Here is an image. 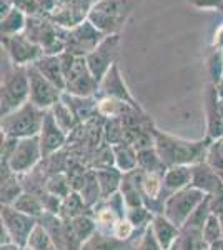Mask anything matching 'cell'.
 <instances>
[{
  "label": "cell",
  "instance_id": "obj_1",
  "mask_svg": "<svg viewBox=\"0 0 223 250\" xmlns=\"http://www.w3.org/2000/svg\"><path fill=\"white\" fill-rule=\"evenodd\" d=\"M210 144H212L210 139L190 142V140L178 139L168 134H162L155 128V148L162 162L168 168L177 167V165L192 167V165L205 162Z\"/></svg>",
  "mask_w": 223,
  "mask_h": 250
},
{
  "label": "cell",
  "instance_id": "obj_2",
  "mask_svg": "<svg viewBox=\"0 0 223 250\" xmlns=\"http://www.w3.org/2000/svg\"><path fill=\"white\" fill-rule=\"evenodd\" d=\"M45 112L47 110H42L28 100L17 110L2 117V124H0L2 134L7 137H14V139L37 137L42 130Z\"/></svg>",
  "mask_w": 223,
  "mask_h": 250
},
{
  "label": "cell",
  "instance_id": "obj_3",
  "mask_svg": "<svg viewBox=\"0 0 223 250\" xmlns=\"http://www.w3.org/2000/svg\"><path fill=\"white\" fill-rule=\"evenodd\" d=\"M128 0H100L88 12V20L105 35H117L130 14Z\"/></svg>",
  "mask_w": 223,
  "mask_h": 250
},
{
  "label": "cell",
  "instance_id": "obj_4",
  "mask_svg": "<svg viewBox=\"0 0 223 250\" xmlns=\"http://www.w3.org/2000/svg\"><path fill=\"white\" fill-rule=\"evenodd\" d=\"M30 100V83H28L27 67H17L7 72L2 79V94H0V114L7 115L17 110Z\"/></svg>",
  "mask_w": 223,
  "mask_h": 250
},
{
  "label": "cell",
  "instance_id": "obj_5",
  "mask_svg": "<svg viewBox=\"0 0 223 250\" xmlns=\"http://www.w3.org/2000/svg\"><path fill=\"white\" fill-rule=\"evenodd\" d=\"M206 193L198 190L195 187H186L183 190H178L168 197L163 204V215L175 224L178 229H182L188 222L190 217L195 213V210L205 202Z\"/></svg>",
  "mask_w": 223,
  "mask_h": 250
},
{
  "label": "cell",
  "instance_id": "obj_6",
  "mask_svg": "<svg viewBox=\"0 0 223 250\" xmlns=\"http://www.w3.org/2000/svg\"><path fill=\"white\" fill-rule=\"evenodd\" d=\"M107 37L103 32H100L90 20H85L80 25H77L75 29H70L65 32V52L77 57H87L88 54H92L97 47L100 45V42Z\"/></svg>",
  "mask_w": 223,
  "mask_h": 250
},
{
  "label": "cell",
  "instance_id": "obj_7",
  "mask_svg": "<svg viewBox=\"0 0 223 250\" xmlns=\"http://www.w3.org/2000/svg\"><path fill=\"white\" fill-rule=\"evenodd\" d=\"M37 219L23 212H19L12 205H2V227L10 235L12 244L19 249H25L32 232L37 227Z\"/></svg>",
  "mask_w": 223,
  "mask_h": 250
},
{
  "label": "cell",
  "instance_id": "obj_8",
  "mask_svg": "<svg viewBox=\"0 0 223 250\" xmlns=\"http://www.w3.org/2000/svg\"><path fill=\"white\" fill-rule=\"evenodd\" d=\"M28 83H30V102L35 104L42 110H50L57 102L62 100V94L59 87H55L48 79L35 68L34 63L27 65Z\"/></svg>",
  "mask_w": 223,
  "mask_h": 250
},
{
  "label": "cell",
  "instance_id": "obj_9",
  "mask_svg": "<svg viewBox=\"0 0 223 250\" xmlns=\"http://www.w3.org/2000/svg\"><path fill=\"white\" fill-rule=\"evenodd\" d=\"M119 42H120V35H107L100 45L88 54L87 57V65L90 68L92 75L97 79V82H102L105 75L108 74V70L115 65V55L119 50Z\"/></svg>",
  "mask_w": 223,
  "mask_h": 250
},
{
  "label": "cell",
  "instance_id": "obj_10",
  "mask_svg": "<svg viewBox=\"0 0 223 250\" xmlns=\"http://www.w3.org/2000/svg\"><path fill=\"white\" fill-rule=\"evenodd\" d=\"M40 159H43V155H42L39 135L28 137V139H19L17 147H15L9 164L2 165V167H9L12 173L20 175V173L32 170L40 162Z\"/></svg>",
  "mask_w": 223,
  "mask_h": 250
},
{
  "label": "cell",
  "instance_id": "obj_11",
  "mask_svg": "<svg viewBox=\"0 0 223 250\" xmlns=\"http://www.w3.org/2000/svg\"><path fill=\"white\" fill-rule=\"evenodd\" d=\"M2 42L9 52L12 62L17 67H27L37 62L43 55V48L30 40L25 34H19L14 37H2Z\"/></svg>",
  "mask_w": 223,
  "mask_h": 250
},
{
  "label": "cell",
  "instance_id": "obj_12",
  "mask_svg": "<svg viewBox=\"0 0 223 250\" xmlns=\"http://www.w3.org/2000/svg\"><path fill=\"white\" fill-rule=\"evenodd\" d=\"M88 12L90 7L85 5L82 0H59L50 12V20L57 27L70 30L87 20Z\"/></svg>",
  "mask_w": 223,
  "mask_h": 250
},
{
  "label": "cell",
  "instance_id": "obj_13",
  "mask_svg": "<svg viewBox=\"0 0 223 250\" xmlns=\"http://www.w3.org/2000/svg\"><path fill=\"white\" fill-rule=\"evenodd\" d=\"M39 140H40V147H42L43 159L55 154L67 140V134L60 128V125L57 124L55 117L50 110L45 112V119H43L42 130L39 134Z\"/></svg>",
  "mask_w": 223,
  "mask_h": 250
},
{
  "label": "cell",
  "instance_id": "obj_14",
  "mask_svg": "<svg viewBox=\"0 0 223 250\" xmlns=\"http://www.w3.org/2000/svg\"><path fill=\"white\" fill-rule=\"evenodd\" d=\"M97 95H100L102 99H105V97H110V99L123 100V102L130 104L132 107L142 110V107L135 102V100H133L132 94L128 92L127 85H125V82H123V79H122L119 65H117V63L110 68V70H108V74L105 75L103 80L100 82L99 94H97Z\"/></svg>",
  "mask_w": 223,
  "mask_h": 250
},
{
  "label": "cell",
  "instance_id": "obj_15",
  "mask_svg": "<svg viewBox=\"0 0 223 250\" xmlns=\"http://www.w3.org/2000/svg\"><path fill=\"white\" fill-rule=\"evenodd\" d=\"M206 124H208V139L218 140L223 137V100L218 97L217 87L208 85L205 92Z\"/></svg>",
  "mask_w": 223,
  "mask_h": 250
},
{
  "label": "cell",
  "instance_id": "obj_16",
  "mask_svg": "<svg viewBox=\"0 0 223 250\" xmlns=\"http://www.w3.org/2000/svg\"><path fill=\"white\" fill-rule=\"evenodd\" d=\"M192 187L213 197L223 192V180L208 164L200 162L192 165Z\"/></svg>",
  "mask_w": 223,
  "mask_h": 250
},
{
  "label": "cell",
  "instance_id": "obj_17",
  "mask_svg": "<svg viewBox=\"0 0 223 250\" xmlns=\"http://www.w3.org/2000/svg\"><path fill=\"white\" fill-rule=\"evenodd\" d=\"M62 100L70 107V110L74 112L79 124L92 120L93 117H97L95 114L99 112V100H97V97H79L63 92Z\"/></svg>",
  "mask_w": 223,
  "mask_h": 250
},
{
  "label": "cell",
  "instance_id": "obj_18",
  "mask_svg": "<svg viewBox=\"0 0 223 250\" xmlns=\"http://www.w3.org/2000/svg\"><path fill=\"white\" fill-rule=\"evenodd\" d=\"M34 65L55 87H59L62 92H65V74H63L60 55H42L37 62H34Z\"/></svg>",
  "mask_w": 223,
  "mask_h": 250
},
{
  "label": "cell",
  "instance_id": "obj_19",
  "mask_svg": "<svg viewBox=\"0 0 223 250\" xmlns=\"http://www.w3.org/2000/svg\"><path fill=\"white\" fill-rule=\"evenodd\" d=\"M150 227H152L153 235H155V239L163 250H170L172 245L178 240V227L175 224H172L163 213H155Z\"/></svg>",
  "mask_w": 223,
  "mask_h": 250
},
{
  "label": "cell",
  "instance_id": "obj_20",
  "mask_svg": "<svg viewBox=\"0 0 223 250\" xmlns=\"http://www.w3.org/2000/svg\"><path fill=\"white\" fill-rule=\"evenodd\" d=\"M192 185V167L188 165H177L170 167L163 175V188L168 192V197L172 193Z\"/></svg>",
  "mask_w": 223,
  "mask_h": 250
},
{
  "label": "cell",
  "instance_id": "obj_21",
  "mask_svg": "<svg viewBox=\"0 0 223 250\" xmlns=\"http://www.w3.org/2000/svg\"><path fill=\"white\" fill-rule=\"evenodd\" d=\"M113 159H115V167L123 173H130L139 168V152L135 147L127 142L117 144L112 147Z\"/></svg>",
  "mask_w": 223,
  "mask_h": 250
},
{
  "label": "cell",
  "instance_id": "obj_22",
  "mask_svg": "<svg viewBox=\"0 0 223 250\" xmlns=\"http://www.w3.org/2000/svg\"><path fill=\"white\" fill-rule=\"evenodd\" d=\"M97 180H99L100 190H102V197L105 200L110 199L120 190L122 182H123V173H122L117 167H107V168H97Z\"/></svg>",
  "mask_w": 223,
  "mask_h": 250
},
{
  "label": "cell",
  "instance_id": "obj_23",
  "mask_svg": "<svg viewBox=\"0 0 223 250\" xmlns=\"http://www.w3.org/2000/svg\"><path fill=\"white\" fill-rule=\"evenodd\" d=\"M27 27V17L19 7H14L5 17H2V25H0V30H2V37H14V35H19L25 30Z\"/></svg>",
  "mask_w": 223,
  "mask_h": 250
},
{
  "label": "cell",
  "instance_id": "obj_24",
  "mask_svg": "<svg viewBox=\"0 0 223 250\" xmlns=\"http://www.w3.org/2000/svg\"><path fill=\"white\" fill-rule=\"evenodd\" d=\"M22 193L15 173H12L10 168H2V205H14Z\"/></svg>",
  "mask_w": 223,
  "mask_h": 250
},
{
  "label": "cell",
  "instance_id": "obj_25",
  "mask_svg": "<svg viewBox=\"0 0 223 250\" xmlns=\"http://www.w3.org/2000/svg\"><path fill=\"white\" fill-rule=\"evenodd\" d=\"M139 168L143 172L158 173V175H165L168 167L162 162L160 155H158L157 148H147V150H139Z\"/></svg>",
  "mask_w": 223,
  "mask_h": 250
},
{
  "label": "cell",
  "instance_id": "obj_26",
  "mask_svg": "<svg viewBox=\"0 0 223 250\" xmlns=\"http://www.w3.org/2000/svg\"><path fill=\"white\" fill-rule=\"evenodd\" d=\"M50 112L54 114L57 124L60 125V128H62L67 135L70 134V132H74V128L79 125V120H77V117L74 115V112L70 110V107H68L63 100L57 102L55 105L50 108Z\"/></svg>",
  "mask_w": 223,
  "mask_h": 250
},
{
  "label": "cell",
  "instance_id": "obj_27",
  "mask_svg": "<svg viewBox=\"0 0 223 250\" xmlns=\"http://www.w3.org/2000/svg\"><path fill=\"white\" fill-rule=\"evenodd\" d=\"M120 249H122L120 240L97 230L90 239L83 242L80 250H120Z\"/></svg>",
  "mask_w": 223,
  "mask_h": 250
},
{
  "label": "cell",
  "instance_id": "obj_28",
  "mask_svg": "<svg viewBox=\"0 0 223 250\" xmlns=\"http://www.w3.org/2000/svg\"><path fill=\"white\" fill-rule=\"evenodd\" d=\"M12 207L17 208L19 212H23L30 217H35V219L43 213V204L39 200V197L32 195V193H27V192H23L22 195L15 200Z\"/></svg>",
  "mask_w": 223,
  "mask_h": 250
},
{
  "label": "cell",
  "instance_id": "obj_29",
  "mask_svg": "<svg viewBox=\"0 0 223 250\" xmlns=\"http://www.w3.org/2000/svg\"><path fill=\"white\" fill-rule=\"evenodd\" d=\"M222 239H223L222 222L215 213H210L203 225V230H202V240H203V244H206L210 247V245L217 244V242H220Z\"/></svg>",
  "mask_w": 223,
  "mask_h": 250
},
{
  "label": "cell",
  "instance_id": "obj_30",
  "mask_svg": "<svg viewBox=\"0 0 223 250\" xmlns=\"http://www.w3.org/2000/svg\"><path fill=\"white\" fill-rule=\"evenodd\" d=\"M205 162L208 164L223 180V137L218 140H213V142L210 144Z\"/></svg>",
  "mask_w": 223,
  "mask_h": 250
},
{
  "label": "cell",
  "instance_id": "obj_31",
  "mask_svg": "<svg viewBox=\"0 0 223 250\" xmlns=\"http://www.w3.org/2000/svg\"><path fill=\"white\" fill-rule=\"evenodd\" d=\"M80 195H82L85 205H93L99 200V197H102V190H100L99 180H97V173L95 170L88 172L87 180H85L82 190H80Z\"/></svg>",
  "mask_w": 223,
  "mask_h": 250
},
{
  "label": "cell",
  "instance_id": "obj_32",
  "mask_svg": "<svg viewBox=\"0 0 223 250\" xmlns=\"http://www.w3.org/2000/svg\"><path fill=\"white\" fill-rule=\"evenodd\" d=\"M103 135H105V142L110 145V147L125 142V127L122 124V120L120 119L108 120L107 125H105Z\"/></svg>",
  "mask_w": 223,
  "mask_h": 250
},
{
  "label": "cell",
  "instance_id": "obj_33",
  "mask_svg": "<svg viewBox=\"0 0 223 250\" xmlns=\"http://www.w3.org/2000/svg\"><path fill=\"white\" fill-rule=\"evenodd\" d=\"M27 247L32 249V250H52V249H54V247H52L50 235H48L47 230L42 227V225H37V227H35V230L32 232Z\"/></svg>",
  "mask_w": 223,
  "mask_h": 250
},
{
  "label": "cell",
  "instance_id": "obj_34",
  "mask_svg": "<svg viewBox=\"0 0 223 250\" xmlns=\"http://www.w3.org/2000/svg\"><path fill=\"white\" fill-rule=\"evenodd\" d=\"M127 219L130 220V224L133 225V227L139 229V227H148L150 220L153 219V215H152V210L143 205V207L128 208Z\"/></svg>",
  "mask_w": 223,
  "mask_h": 250
},
{
  "label": "cell",
  "instance_id": "obj_35",
  "mask_svg": "<svg viewBox=\"0 0 223 250\" xmlns=\"http://www.w3.org/2000/svg\"><path fill=\"white\" fill-rule=\"evenodd\" d=\"M133 250H163L160 247V244H158V240L155 239V235H153V230H152V227H148L145 229V232H143V235H142V239L139 244L133 247Z\"/></svg>",
  "mask_w": 223,
  "mask_h": 250
},
{
  "label": "cell",
  "instance_id": "obj_36",
  "mask_svg": "<svg viewBox=\"0 0 223 250\" xmlns=\"http://www.w3.org/2000/svg\"><path fill=\"white\" fill-rule=\"evenodd\" d=\"M135 232V227L130 224L128 219H122L119 220V224L115 225V230H113V237L120 242H125L132 237V233Z\"/></svg>",
  "mask_w": 223,
  "mask_h": 250
},
{
  "label": "cell",
  "instance_id": "obj_37",
  "mask_svg": "<svg viewBox=\"0 0 223 250\" xmlns=\"http://www.w3.org/2000/svg\"><path fill=\"white\" fill-rule=\"evenodd\" d=\"M192 3L200 9H215L223 12V0H192Z\"/></svg>",
  "mask_w": 223,
  "mask_h": 250
},
{
  "label": "cell",
  "instance_id": "obj_38",
  "mask_svg": "<svg viewBox=\"0 0 223 250\" xmlns=\"http://www.w3.org/2000/svg\"><path fill=\"white\" fill-rule=\"evenodd\" d=\"M215 45L218 48H223V27H220L215 34Z\"/></svg>",
  "mask_w": 223,
  "mask_h": 250
},
{
  "label": "cell",
  "instance_id": "obj_39",
  "mask_svg": "<svg viewBox=\"0 0 223 250\" xmlns=\"http://www.w3.org/2000/svg\"><path fill=\"white\" fill-rule=\"evenodd\" d=\"M217 92H218V97L223 100V79H220L217 82Z\"/></svg>",
  "mask_w": 223,
  "mask_h": 250
},
{
  "label": "cell",
  "instance_id": "obj_40",
  "mask_svg": "<svg viewBox=\"0 0 223 250\" xmlns=\"http://www.w3.org/2000/svg\"><path fill=\"white\" fill-rule=\"evenodd\" d=\"M57 2H59V0H57Z\"/></svg>",
  "mask_w": 223,
  "mask_h": 250
}]
</instances>
